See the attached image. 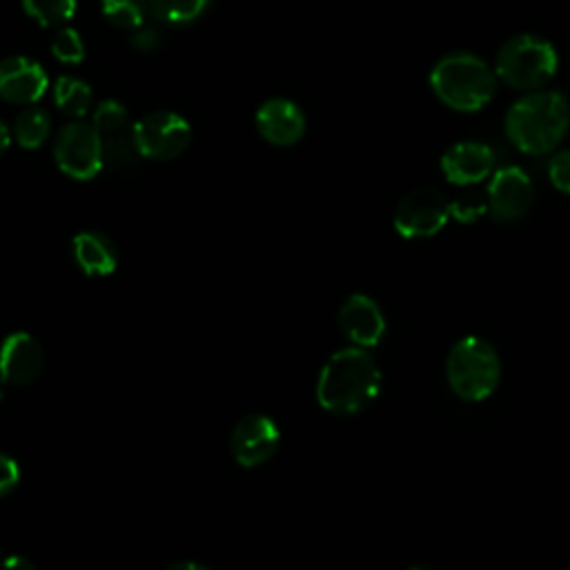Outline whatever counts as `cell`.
<instances>
[{
  "label": "cell",
  "instance_id": "obj_7",
  "mask_svg": "<svg viewBox=\"0 0 570 570\" xmlns=\"http://www.w3.org/2000/svg\"><path fill=\"white\" fill-rule=\"evenodd\" d=\"M131 136L140 156L149 160H171L189 147L191 127L174 111H154L131 127Z\"/></svg>",
  "mask_w": 570,
  "mask_h": 570
},
{
  "label": "cell",
  "instance_id": "obj_29",
  "mask_svg": "<svg viewBox=\"0 0 570 570\" xmlns=\"http://www.w3.org/2000/svg\"><path fill=\"white\" fill-rule=\"evenodd\" d=\"M9 145H11V134H9L7 125L0 120V156L7 151Z\"/></svg>",
  "mask_w": 570,
  "mask_h": 570
},
{
  "label": "cell",
  "instance_id": "obj_2",
  "mask_svg": "<svg viewBox=\"0 0 570 570\" xmlns=\"http://www.w3.org/2000/svg\"><path fill=\"white\" fill-rule=\"evenodd\" d=\"M570 129V100L561 91H532L505 116V136L530 156L552 151Z\"/></svg>",
  "mask_w": 570,
  "mask_h": 570
},
{
  "label": "cell",
  "instance_id": "obj_24",
  "mask_svg": "<svg viewBox=\"0 0 570 570\" xmlns=\"http://www.w3.org/2000/svg\"><path fill=\"white\" fill-rule=\"evenodd\" d=\"M51 53L65 62V65H76L85 56V45L82 38L76 29H60L51 42Z\"/></svg>",
  "mask_w": 570,
  "mask_h": 570
},
{
  "label": "cell",
  "instance_id": "obj_21",
  "mask_svg": "<svg viewBox=\"0 0 570 570\" xmlns=\"http://www.w3.org/2000/svg\"><path fill=\"white\" fill-rule=\"evenodd\" d=\"M22 9L42 27H60L76 13V0H22Z\"/></svg>",
  "mask_w": 570,
  "mask_h": 570
},
{
  "label": "cell",
  "instance_id": "obj_13",
  "mask_svg": "<svg viewBox=\"0 0 570 570\" xmlns=\"http://www.w3.org/2000/svg\"><path fill=\"white\" fill-rule=\"evenodd\" d=\"M256 129L267 142L276 147H289L303 138L305 116L296 102L287 98H272L258 107Z\"/></svg>",
  "mask_w": 570,
  "mask_h": 570
},
{
  "label": "cell",
  "instance_id": "obj_3",
  "mask_svg": "<svg viewBox=\"0 0 570 570\" xmlns=\"http://www.w3.org/2000/svg\"><path fill=\"white\" fill-rule=\"evenodd\" d=\"M434 96L454 111H479L497 89L494 69L472 53L443 56L430 71Z\"/></svg>",
  "mask_w": 570,
  "mask_h": 570
},
{
  "label": "cell",
  "instance_id": "obj_9",
  "mask_svg": "<svg viewBox=\"0 0 570 570\" xmlns=\"http://www.w3.org/2000/svg\"><path fill=\"white\" fill-rule=\"evenodd\" d=\"M534 200V187L530 176L517 167H501L492 174L488 185V207L501 223H512L525 216Z\"/></svg>",
  "mask_w": 570,
  "mask_h": 570
},
{
  "label": "cell",
  "instance_id": "obj_11",
  "mask_svg": "<svg viewBox=\"0 0 570 570\" xmlns=\"http://www.w3.org/2000/svg\"><path fill=\"white\" fill-rule=\"evenodd\" d=\"M45 69L24 58L11 56L0 60V98L13 105H31L47 91Z\"/></svg>",
  "mask_w": 570,
  "mask_h": 570
},
{
  "label": "cell",
  "instance_id": "obj_28",
  "mask_svg": "<svg viewBox=\"0 0 570 570\" xmlns=\"http://www.w3.org/2000/svg\"><path fill=\"white\" fill-rule=\"evenodd\" d=\"M2 570H36V568H33V563H31L27 557H22V554H11V557L4 559Z\"/></svg>",
  "mask_w": 570,
  "mask_h": 570
},
{
  "label": "cell",
  "instance_id": "obj_23",
  "mask_svg": "<svg viewBox=\"0 0 570 570\" xmlns=\"http://www.w3.org/2000/svg\"><path fill=\"white\" fill-rule=\"evenodd\" d=\"M96 131L100 136H114L120 134L127 125H129V116L125 105H120L118 100H102L96 111H94V122Z\"/></svg>",
  "mask_w": 570,
  "mask_h": 570
},
{
  "label": "cell",
  "instance_id": "obj_16",
  "mask_svg": "<svg viewBox=\"0 0 570 570\" xmlns=\"http://www.w3.org/2000/svg\"><path fill=\"white\" fill-rule=\"evenodd\" d=\"M73 258L89 276H107L116 269L118 254L114 243L100 232H80L73 238Z\"/></svg>",
  "mask_w": 570,
  "mask_h": 570
},
{
  "label": "cell",
  "instance_id": "obj_26",
  "mask_svg": "<svg viewBox=\"0 0 570 570\" xmlns=\"http://www.w3.org/2000/svg\"><path fill=\"white\" fill-rule=\"evenodd\" d=\"M129 42L138 51H154L163 45V33L151 24H140L138 29H134Z\"/></svg>",
  "mask_w": 570,
  "mask_h": 570
},
{
  "label": "cell",
  "instance_id": "obj_20",
  "mask_svg": "<svg viewBox=\"0 0 570 570\" xmlns=\"http://www.w3.org/2000/svg\"><path fill=\"white\" fill-rule=\"evenodd\" d=\"M102 16L118 29H138L149 13L147 0H100Z\"/></svg>",
  "mask_w": 570,
  "mask_h": 570
},
{
  "label": "cell",
  "instance_id": "obj_25",
  "mask_svg": "<svg viewBox=\"0 0 570 570\" xmlns=\"http://www.w3.org/2000/svg\"><path fill=\"white\" fill-rule=\"evenodd\" d=\"M548 178L559 191L570 194V149H563L550 158Z\"/></svg>",
  "mask_w": 570,
  "mask_h": 570
},
{
  "label": "cell",
  "instance_id": "obj_22",
  "mask_svg": "<svg viewBox=\"0 0 570 570\" xmlns=\"http://www.w3.org/2000/svg\"><path fill=\"white\" fill-rule=\"evenodd\" d=\"M102 138V165L111 167H127L138 154L131 131L129 134H114V136H100Z\"/></svg>",
  "mask_w": 570,
  "mask_h": 570
},
{
  "label": "cell",
  "instance_id": "obj_4",
  "mask_svg": "<svg viewBox=\"0 0 570 570\" xmlns=\"http://www.w3.org/2000/svg\"><path fill=\"white\" fill-rule=\"evenodd\" d=\"M445 376L459 399L483 401L499 385V354L485 338L465 336L450 347L445 358Z\"/></svg>",
  "mask_w": 570,
  "mask_h": 570
},
{
  "label": "cell",
  "instance_id": "obj_31",
  "mask_svg": "<svg viewBox=\"0 0 570 570\" xmlns=\"http://www.w3.org/2000/svg\"><path fill=\"white\" fill-rule=\"evenodd\" d=\"M407 570H425V568H407Z\"/></svg>",
  "mask_w": 570,
  "mask_h": 570
},
{
  "label": "cell",
  "instance_id": "obj_19",
  "mask_svg": "<svg viewBox=\"0 0 570 570\" xmlns=\"http://www.w3.org/2000/svg\"><path fill=\"white\" fill-rule=\"evenodd\" d=\"M209 0H147L149 13L165 24H187L205 13Z\"/></svg>",
  "mask_w": 570,
  "mask_h": 570
},
{
  "label": "cell",
  "instance_id": "obj_30",
  "mask_svg": "<svg viewBox=\"0 0 570 570\" xmlns=\"http://www.w3.org/2000/svg\"><path fill=\"white\" fill-rule=\"evenodd\" d=\"M165 570H207V568H203V566L196 563V561H178V563H171V566L165 568Z\"/></svg>",
  "mask_w": 570,
  "mask_h": 570
},
{
  "label": "cell",
  "instance_id": "obj_27",
  "mask_svg": "<svg viewBox=\"0 0 570 570\" xmlns=\"http://www.w3.org/2000/svg\"><path fill=\"white\" fill-rule=\"evenodd\" d=\"M18 476H20L18 463L11 456L0 452V497L7 494L18 483Z\"/></svg>",
  "mask_w": 570,
  "mask_h": 570
},
{
  "label": "cell",
  "instance_id": "obj_14",
  "mask_svg": "<svg viewBox=\"0 0 570 570\" xmlns=\"http://www.w3.org/2000/svg\"><path fill=\"white\" fill-rule=\"evenodd\" d=\"M42 347L27 332H13L0 347V376L13 385L31 383L42 370Z\"/></svg>",
  "mask_w": 570,
  "mask_h": 570
},
{
  "label": "cell",
  "instance_id": "obj_17",
  "mask_svg": "<svg viewBox=\"0 0 570 570\" xmlns=\"http://www.w3.org/2000/svg\"><path fill=\"white\" fill-rule=\"evenodd\" d=\"M51 131L49 114L40 107H27L16 116L13 122V138L24 149L40 147Z\"/></svg>",
  "mask_w": 570,
  "mask_h": 570
},
{
  "label": "cell",
  "instance_id": "obj_15",
  "mask_svg": "<svg viewBox=\"0 0 570 570\" xmlns=\"http://www.w3.org/2000/svg\"><path fill=\"white\" fill-rule=\"evenodd\" d=\"M338 325L356 347L376 345L385 332V318L379 305L365 294H352L341 305Z\"/></svg>",
  "mask_w": 570,
  "mask_h": 570
},
{
  "label": "cell",
  "instance_id": "obj_8",
  "mask_svg": "<svg viewBox=\"0 0 570 570\" xmlns=\"http://www.w3.org/2000/svg\"><path fill=\"white\" fill-rule=\"evenodd\" d=\"M450 218V203L436 189L421 187L405 194L394 212V229L405 238H425L443 229Z\"/></svg>",
  "mask_w": 570,
  "mask_h": 570
},
{
  "label": "cell",
  "instance_id": "obj_12",
  "mask_svg": "<svg viewBox=\"0 0 570 570\" xmlns=\"http://www.w3.org/2000/svg\"><path fill=\"white\" fill-rule=\"evenodd\" d=\"M494 169V149L485 142L463 140L441 156V171L452 185H474Z\"/></svg>",
  "mask_w": 570,
  "mask_h": 570
},
{
  "label": "cell",
  "instance_id": "obj_6",
  "mask_svg": "<svg viewBox=\"0 0 570 570\" xmlns=\"http://www.w3.org/2000/svg\"><path fill=\"white\" fill-rule=\"evenodd\" d=\"M53 158L69 178L89 180L102 169V138L89 122H69L56 134Z\"/></svg>",
  "mask_w": 570,
  "mask_h": 570
},
{
  "label": "cell",
  "instance_id": "obj_32",
  "mask_svg": "<svg viewBox=\"0 0 570 570\" xmlns=\"http://www.w3.org/2000/svg\"><path fill=\"white\" fill-rule=\"evenodd\" d=\"M0 396H2V390H0Z\"/></svg>",
  "mask_w": 570,
  "mask_h": 570
},
{
  "label": "cell",
  "instance_id": "obj_10",
  "mask_svg": "<svg viewBox=\"0 0 570 570\" xmlns=\"http://www.w3.org/2000/svg\"><path fill=\"white\" fill-rule=\"evenodd\" d=\"M278 428L269 416L247 414L234 425L229 448L240 465L254 468L272 459L278 448Z\"/></svg>",
  "mask_w": 570,
  "mask_h": 570
},
{
  "label": "cell",
  "instance_id": "obj_18",
  "mask_svg": "<svg viewBox=\"0 0 570 570\" xmlns=\"http://www.w3.org/2000/svg\"><path fill=\"white\" fill-rule=\"evenodd\" d=\"M53 102L67 116H85L91 107V89L73 76H60L53 85Z\"/></svg>",
  "mask_w": 570,
  "mask_h": 570
},
{
  "label": "cell",
  "instance_id": "obj_1",
  "mask_svg": "<svg viewBox=\"0 0 570 570\" xmlns=\"http://www.w3.org/2000/svg\"><path fill=\"white\" fill-rule=\"evenodd\" d=\"M381 387V372L363 347H345L321 367L316 399L332 414H354L370 405Z\"/></svg>",
  "mask_w": 570,
  "mask_h": 570
},
{
  "label": "cell",
  "instance_id": "obj_5",
  "mask_svg": "<svg viewBox=\"0 0 570 570\" xmlns=\"http://www.w3.org/2000/svg\"><path fill=\"white\" fill-rule=\"evenodd\" d=\"M557 71L554 47L532 33L510 38L497 53L494 76L512 89H539Z\"/></svg>",
  "mask_w": 570,
  "mask_h": 570
}]
</instances>
